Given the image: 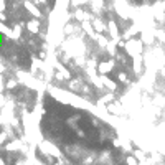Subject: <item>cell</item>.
<instances>
[{"instance_id": "cell-4", "label": "cell", "mask_w": 165, "mask_h": 165, "mask_svg": "<svg viewBox=\"0 0 165 165\" xmlns=\"http://www.w3.org/2000/svg\"><path fill=\"white\" fill-rule=\"evenodd\" d=\"M3 45H5V35L0 33V50L3 48Z\"/></svg>"}, {"instance_id": "cell-6", "label": "cell", "mask_w": 165, "mask_h": 165, "mask_svg": "<svg viewBox=\"0 0 165 165\" xmlns=\"http://www.w3.org/2000/svg\"><path fill=\"white\" fill-rule=\"evenodd\" d=\"M74 5H79V3H86V0H73Z\"/></svg>"}, {"instance_id": "cell-2", "label": "cell", "mask_w": 165, "mask_h": 165, "mask_svg": "<svg viewBox=\"0 0 165 165\" xmlns=\"http://www.w3.org/2000/svg\"><path fill=\"white\" fill-rule=\"evenodd\" d=\"M111 68H112V63H111V61L109 63H101V65H99V70L103 71V73H108Z\"/></svg>"}, {"instance_id": "cell-3", "label": "cell", "mask_w": 165, "mask_h": 165, "mask_svg": "<svg viewBox=\"0 0 165 165\" xmlns=\"http://www.w3.org/2000/svg\"><path fill=\"white\" fill-rule=\"evenodd\" d=\"M26 8H28L30 12H33L35 15H40V12H38V10L35 8V5H31V3H26Z\"/></svg>"}, {"instance_id": "cell-1", "label": "cell", "mask_w": 165, "mask_h": 165, "mask_svg": "<svg viewBox=\"0 0 165 165\" xmlns=\"http://www.w3.org/2000/svg\"><path fill=\"white\" fill-rule=\"evenodd\" d=\"M28 30L31 31V33H38V28H40V23H38V20H31V22H28Z\"/></svg>"}, {"instance_id": "cell-5", "label": "cell", "mask_w": 165, "mask_h": 165, "mask_svg": "<svg viewBox=\"0 0 165 165\" xmlns=\"http://www.w3.org/2000/svg\"><path fill=\"white\" fill-rule=\"evenodd\" d=\"M5 8H7V2H5V0H0V12L5 10Z\"/></svg>"}, {"instance_id": "cell-7", "label": "cell", "mask_w": 165, "mask_h": 165, "mask_svg": "<svg viewBox=\"0 0 165 165\" xmlns=\"http://www.w3.org/2000/svg\"><path fill=\"white\" fill-rule=\"evenodd\" d=\"M129 163H131V165H137V162L134 160V158H129Z\"/></svg>"}]
</instances>
